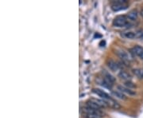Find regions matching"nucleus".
Instances as JSON below:
<instances>
[{"label": "nucleus", "instance_id": "1", "mask_svg": "<svg viewBox=\"0 0 143 118\" xmlns=\"http://www.w3.org/2000/svg\"><path fill=\"white\" fill-rule=\"evenodd\" d=\"M113 26L115 27H124L128 26V21L125 16H118L114 19Z\"/></svg>", "mask_w": 143, "mask_h": 118}, {"label": "nucleus", "instance_id": "2", "mask_svg": "<svg viewBox=\"0 0 143 118\" xmlns=\"http://www.w3.org/2000/svg\"><path fill=\"white\" fill-rule=\"evenodd\" d=\"M126 1H125V0H118V1H115L112 3L111 9L114 11H119L126 9Z\"/></svg>", "mask_w": 143, "mask_h": 118}, {"label": "nucleus", "instance_id": "3", "mask_svg": "<svg viewBox=\"0 0 143 118\" xmlns=\"http://www.w3.org/2000/svg\"><path fill=\"white\" fill-rule=\"evenodd\" d=\"M93 93H95V94H97L98 96H100L101 98L107 100V101H111L112 100V98L109 96V94H107L106 92H104L103 90H101L100 89H93Z\"/></svg>", "mask_w": 143, "mask_h": 118}, {"label": "nucleus", "instance_id": "4", "mask_svg": "<svg viewBox=\"0 0 143 118\" xmlns=\"http://www.w3.org/2000/svg\"><path fill=\"white\" fill-rule=\"evenodd\" d=\"M118 89H119L121 93H125V94H127V95H129V96H134V95H135V92H134L133 90H131V89H128V88H126V87L122 86H118Z\"/></svg>", "mask_w": 143, "mask_h": 118}, {"label": "nucleus", "instance_id": "5", "mask_svg": "<svg viewBox=\"0 0 143 118\" xmlns=\"http://www.w3.org/2000/svg\"><path fill=\"white\" fill-rule=\"evenodd\" d=\"M131 53L134 55H137L138 57H141L143 55V48L139 46H136L131 49Z\"/></svg>", "mask_w": 143, "mask_h": 118}, {"label": "nucleus", "instance_id": "6", "mask_svg": "<svg viewBox=\"0 0 143 118\" xmlns=\"http://www.w3.org/2000/svg\"><path fill=\"white\" fill-rule=\"evenodd\" d=\"M87 106L91 108H93V109H95V110H100L102 106L100 105H99L97 102H95L94 101H89L87 102Z\"/></svg>", "mask_w": 143, "mask_h": 118}, {"label": "nucleus", "instance_id": "7", "mask_svg": "<svg viewBox=\"0 0 143 118\" xmlns=\"http://www.w3.org/2000/svg\"><path fill=\"white\" fill-rule=\"evenodd\" d=\"M107 65L112 71H117L119 69V65L113 60H108Z\"/></svg>", "mask_w": 143, "mask_h": 118}, {"label": "nucleus", "instance_id": "8", "mask_svg": "<svg viewBox=\"0 0 143 118\" xmlns=\"http://www.w3.org/2000/svg\"><path fill=\"white\" fill-rule=\"evenodd\" d=\"M117 54H118V55L120 57V58L126 63V62H129V60H130V57L128 56V54L125 52V51H123V50H120V51H118L117 52Z\"/></svg>", "mask_w": 143, "mask_h": 118}, {"label": "nucleus", "instance_id": "9", "mask_svg": "<svg viewBox=\"0 0 143 118\" xmlns=\"http://www.w3.org/2000/svg\"><path fill=\"white\" fill-rule=\"evenodd\" d=\"M119 77L121 78V79H122V80H125L126 82H127V81H130V75L128 73H126V71H120L119 72Z\"/></svg>", "mask_w": 143, "mask_h": 118}, {"label": "nucleus", "instance_id": "10", "mask_svg": "<svg viewBox=\"0 0 143 118\" xmlns=\"http://www.w3.org/2000/svg\"><path fill=\"white\" fill-rule=\"evenodd\" d=\"M127 18H128L130 20H132V21L136 20L137 18V12L136 11H131L130 12L128 13Z\"/></svg>", "mask_w": 143, "mask_h": 118}, {"label": "nucleus", "instance_id": "11", "mask_svg": "<svg viewBox=\"0 0 143 118\" xmlns=\"http://www.w3.org/2000/svg\"><path fill=\"white\" fill-rule=\"evenodd\" d=\"M102 86L106 87V88H108V89H111L112 88V86H113V82H111L110 80L107 79V78L104 77V79L102 82Z\"/></svg>", "mask_w": 143, "mask_h": 118}, {"label": "nucleus", "instance_id": "12", "mask_svg": "<svg viewBox=\"0 0 143 118\" xmlns=\"http://www.w3.org/2000/svg\"><path fill=\"white\" fill-rule=\"evenodd\" d=\"M112 93H113L114 96L117 97L119 98V99H122V100H125V99H126L125 95H124L122 93H121L120 91H113Z\"/></svg>", "mask_w": 143, "mask_h": 118}, {"label": "nucleus", "instance_id": "13", "mask_svg": "<svg viewBox=\"0 0 143 118\" xmlns=\"http://www.w3.org/2000/svg\"><path fill=\"white\" fill-rule=\"evenodd\" d=\"M124 85H125V86H126V88H128V89H130L135 88V85H134L132 82H130V81L126 82L124 83Z\"/></svg>", "mask_w": 143, "mask_h": 118}, {"label": "nucleus", "instance_id": "14", "mask_svg": "<svg viewBox=\"0 0 143 118\" xmlns=\"http://www.w3.org/2000/svg\"><path fill=\"white\" fill-rule=\"evenodd\" d=\"M125 37L129 38V39H132V38L136 37V34L134 33V32H126L125 34Z\"/></svg>", "mask_w": 143, "mask_h": 118}, {"label": "nucleus", "instance_id": "15", "mask_svg": "<svg viewBox=\"0 0 143 118\" xmlns=\"http://www.w3.org/2000/svg\"><path fill=\"white\" fill-rule=\"evenodd\" d=\"M105 78H107V79H108V80H110L111 82H115V78L112 76V75H111L110 73H105Z\"/></svg>", "mask_w": 143, "mask_h": 118}, {"label": "nucleus", "instance_id": "16", "mask_svg": "<svg viewBox=\"0 0 143 118\" xmlns=\"http://www.w3.org/2000/svg\"><path fill=\"white\" fill-rule=\"evenodd\" d=\"M134 73H135L139 78H142V77H143V72H141V70H140V69H136V70H134Z\"/></svg>", "mask_w": 143, "mask_h": 118}, {"label": "nucleus", "instance_id": "17", "mask_svg": "<svg viewBox=\"0 0 143 118\" xmlns=\"http://www.w3.org/2000/svg\"><path fill=\"white\" fill-rule=\"evenodd\" d=\"M140 14H141V16L143 17V9H141V11Z\"/></svg>", "mask_w": 143, "mask_h": 118}]
</instances>
